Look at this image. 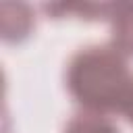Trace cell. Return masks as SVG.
Returning <instances> with one entry per match:
<instances>
[{"instance_id": "cell-1", "label": "cell", "mask_w": 133, "mask_h": 133, "mask_svg": "<svg viewBox=\"0 0 133 133\" xmlns=\"http://www.w3.org/2000/svg\"><path fill=\"white\" fill-rule=\"evenodd\" d=\"M131 81L127 58L112 44L81 48L66 66V89L87 112H118Z\"/></svg>"}, {"instance_id": "cell-3", "label": "cell", "mask_w": 133, "mask_h": 133, "mask_svg": "<svg viewBox=\"0 0 133 133\" xmlns=\"http://www.w3.org/2000/svg\"><path fill=\"white\" fill-rule=\"evenodd\" d=\"M64 133H118V129L106 114L83 110L66 123Z\"/></svg>"}, {"instance_id": "cell-4", "label": "cell", "mask_w": 133, "mask_h": 133, "mask_svg": "<svg viewBox=\"0 0 133 133\" xmlns=\"http://www.w3.org/2000/svg\"><path fill=\"white\" fill-rule=\"evenodd\" d=\"M15 15H8L2 8V37L6 42H19L29 35V29L33 27V15L25 4H17V19H10Z\"/></svg>"}, {"instance_id": "cell-2", "label": "cell", "mask_w": 133, "mask_h": 133, "mask_svg": "<svg viewBox=\"0 0 133 133\" xmlns=\"http://www.w3.org/2000/svg\"><path fill=\"white\" fill-rule=\"evenodd\" d=\"M112 21V46L133 56V2H116L110 12Z\"/></svg>"}, {"instance_id": "cell-5", "label": "cell", "mask_w": 133, "mask_h": 133, "mask_svg": "<svg viewBox=\"0 0 133 133\" xmlns=\"http://www.w3.org/2000/svg\"><path fill=\"white\" fill-rule=\"evenodd\" d=\"M118 114H123V116L133 125V81H131V85L127 87V91H125V96H123V102H121V106H118Z\"/></svg>"}]
</instances>
